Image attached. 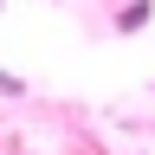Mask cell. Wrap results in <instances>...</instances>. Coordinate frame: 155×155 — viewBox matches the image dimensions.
Returning a JSON list of instances; mask_svg holds the SVG:
<instances>
[{
    "mask_svg": "<svg viewBox=\"0 0 155 155\" xmlns=\"http://www.w3.org/2000/svg\"><path fill=\"white\" fill-rule=\"evenodd\" d=\"M149 19H155V0H129V7H123V13L110 19V26H116V32H142Z\"/></svg>",
    "mask_w": 155,
    "mask_h": 155,
    "instance_id": "6da1fadb",
    "label": "cell"
},
{
    "mask_svg": "<svg viewBox=\"0 0 155 155\" xmlns=\"http://www.w3.org/2000/svg\"><path fill=\"white\" fill-rule=\"evenodd\" d=\"M0 97H26V78H13V71H0Z\"/></svg>",
    "mask_w": 155,
    "mask_h": 155,
    "instance_id": "7a4b0ae2",
    "label": "cell"
}]
</instances>
